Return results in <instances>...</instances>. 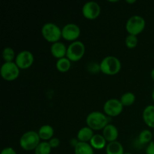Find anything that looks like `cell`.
I'll use <instances>...</instances> for the list:
<instances>
[{"label": "cell", "mask_w": 154, "mask_h": 154, "mask_svg": "<svg viewBox=\"0 0 154 154\" xmlns=\"http://www.w3.org/2000/svg\"><path fill=\"white\" fill-rule=\"evenodd\" d=\"M87 126L93 131L103 130L104 128L109 124V117L105 113L100 111H93L86 118Z\"/></svg>", "instance_id": "cell-1"}, {"label": "cell", "mask_w": 154, "mask_h": 154, "mask_svg": "<svg viewBox=\"0 0 154 154\" xmlns=\"http://www.w3.org/2000/svg\"><path fill=\"white\" fill-rule=\"evenodd\" d=\"M101 72L106 75H115L121 70V63L118 58L114 56L105 57L100 63Z\"/></svg>", "instance_id": "cell-2"}, {"label": "cell", "mask_w": 154, "mask_h": 154, "mask_svg": "<svg viewBox=\"0 0 154 154\" xmlns=\"http://www.w3.org/2000/svg\"><path fill=\"white\" fill-rule=\"evenodd\" d=\"M41 142V138L38 132L27 131L22 135L20 138V146L26 151L35 150Z\"/></svg>", "instance_id": "cell-3"}, {"label": "cell", "mask_w": 154, "mask_h": 154, "mask_svg": "<svg viewBox=\"0 0 154 154\" xmlns=\"http://www.w3.org/2000/svg\"><path fill=\"white\" fill-rule=\"evenodd\" d=\"M42 34L47 42L54 44L60 42L62 38V29L54 23H47L42 26Z\"/></svg>", "instance_id": "cell-4"}, {"label": "cell", "mask_w": 154, "mask_h": 154, "mask_svg": "<svg viewBox=\"0 0 154 154\" xmlns=\"http://www.w3.org/2000/svg\"><path fill=\"white\" fill-rule=\"evenodd\" d=\"M145 26V20L139 15L132 16L128 19L126 23V29L129 35H133L136 36L144 31Z\"/></svg>", "instance_id": "cell-5"}, {"label": "cell", "mask_w": 154, "mask_h": 154, "mask_svg": "<svg viewBox=\"0 0 154 154\" xmlns=\"http://www.w3.org/2000/svg\"><path fill=\"white\" fill-rule=\"evenodd\" d=\"M85 45L81 41L72 42L68 46L66 57L71 62H78L84 57L85 54Z\"/></svg>", "instance_id": "cell-6"}, {"label": "cell", "mask_w": 154, "mask_h": 154, "mask_svg": "<svg viewBox=\"0 0 154 154\" xmlns=\"http://www.w3.org/2000/svg\"><path fill=\"white\" fill-rule=\"evenodd\" d=\"M20 70L14 62L4 63L0 69L1 76L5 81H13L18 78L20 75Z\"/></svg>", "instance_id": "cell-7"}, {"label": "cell", "mask_w": 154, "mask_h": 154, "mask_svg": "<svg viewBox=\"0 0 154 154\" xmlns=\"http://www.w3.org/2000/svg\"><path fill=\"white\" fill-rule=\"evenodd\" d=\"M123 110V105L120 100L110 99L105 102L103 106L104 113L108 117H115L120 115Z\"/></svg>", "instance_id": "cell-8"}, {"label": "cell", "mask_w": 154, "mask_h": 154, "mask_svg": "<svg viewBox=\"0 0 154 154\" xmlns=\"http://www.w3.org/2000/svg\"><path fill=\"white\" fill-rule=\"evenodd\" d=\"M101 14L100 5L96 2H87L82 8V14L86 19L93 20L99 17Z\"/></svg>", "instance_id": "cell-9"}, {"label": "cell", "mask_w": 154, "mask_h": 154, "mask_svg": "<svg viewBox=\"0 0 154 154\" xmlns=\"http://www.w3.org/2000/svg\"><path fill=\"white\" fill-rule=\"evenodd\" d=\"M14 63L20 69H28L34 63V56L30 51H23L16 56Z\"/></svg>", "instance_id": "cell-10"}, {"label": "cell", "mask_w": 154, "mask_h": 154, "mask_svg": "<svg viewBox=\"0 0 154 154\" xmlns=\"http://www.w3.org/2000/svg\"><path fill=\"white\" fill-rule=\"evenodd\" d=\"M81 35V29L75 23H68L62 29V38L68 42H76Z\"/></svg>", "instance_id": "cell-11"}, {"label": "cell", "mask_w": 154, "mask_h": 154, "mask_svg": "<svg viewBox=\"0 0 154 154\" xmlns=\"http://www.w3.org/2000/svg\"><path fill=\"white\" fill-rule=\"evenodd\" d=\"M67 48L68 47H66V45L63 42H56L51 45V53L54 58L60 60V59L66 57Z\"/></svg>", "instance_id": "cell-12"}, {"label": "cell", "mask_w": 154, "mask_h": 154, "mask_svg": "<svg viewBox=\"0 0 154 154\" xmlns=\"http://www.w3.org/2000/svg\"><path fill=\"white\" fill-rule=\"evenodd\" d=\"M102 135L105 138L107 142L110 143L116 141L119 136L118 129L114 125L109 123L102 130Z\"/></svg>", "instance_id": "cell-13"}, {"label": "cell", "mask_w": 154, "mask_h": 154, "mask_svg": "<svg viewBox=\"0 0 154 154\" xmlns=\"http://www.w3.org/2000/svg\"><path fill=\"white\" fill-rule=\"evenodd\" d=\"M142 119L148 127L154 129V105H147L142 113Z\"/></svg>", "instance_id": "cell-14"}, {"label": "cell", "mask_w": 154, "mask_h": 154, "mask_svg": "<svg viewBox=\"0 0 154 154\" xmlns=\"http://www.w3.org/2000/svg\"><path fill=\"white\" fill-rule=\"evenodd\" d=\"M41 140L43 141H49L54 135V129L51 125H43L38 131Z\"/></svg>", "instance_id": "cell-15"}, {"label": "cell", "mask_w": 154, "mask_h": 154, "mask_svg": "<svg viewBox=\"0 0 154 154\" xmlns=\"http://www.w3.org/2000/svg\"><path fill=\"white\" fill-rule=\"evenodd\" d=\"M94 132L92 129L88 126H84L79 129L77 134V138L80 142H90L94 135Z\"/></svg>", "instance_id": "cell-16"}, {"label": "cell", "mask_w": 154, "mask_h": 154, "mask_svg": "<svg viewBox=\"0 0 154 154\" xmlns=\"http://www.w3.org/2000/svg\"><path fill=\"white\" fill-rule=\"evenodd\" d=\"M90 144L94 150H102L105 148L107 146V141L104 138L103 135L100 134H96L93 135L92 139L90 140Z\"/></svg>", "instance_id": "cell-17"}, {"label": "cell", "mask_w": 154, "mask_h": 154, "mask_svg": "<svg viewBox=\"0 0 154 154\" xmlns=\"http://www.w3.org/2000/svg\"><path fill=\"white\" fill-rule=\"evenodd\" d=\"M106 154H124V148L120 142L116 141L110 142L105 147Z\"/></svg>", "instance_id": "cell-18"}, {"label": "cell", "mask_w": 154, "mask_h": 154, "mask_svg": "<svg viewBox=\"0 0 154 154\" xmlns=\"http://www.w3.org/2000/svg\"><path fill=\"white\" fill-rule=\"evenodd\" d=\"M75 154H94V149L90 143L79 141L75 147Z\"/></svg>", "instance_id": "cell-19"}, {"label": "cell", "mask_w": 154, "mask_h": 154, "mask_svg": "<svg viewBox=\"0 0 154 154\" xmlns=\"http://www.w3.org/2000/svg\"><path fill=\"white\" fill-rule=\"evenodd\" d=\"M153 133L150 132L149 129H144L139 133L138 137V141L141 145L149 144L153 139Z\"/></svg>", "instance_id": "cell-20"}, {"label": "cell", "mask_w": 154, "mask_h": 154, "mask_svg": "<svg viewBox=\"0 0 154 154\" xmlns=\"http://www.w3.org/2000/svg\"><path fill=\"white\" fill-rule=\"evenodd\" d=\"M71 66H72V62L67 57L57 60L56 63V68L59 72L62 73L69 72V69H71Z\"/></svg>", "instance_id": "cell-21"}, {"label": "cell", "mask_w": 154, "mask_h": 154, "mask_svg": "<svg viewBox=\"0 0 154 154\" xmlns=\"http://www.w3.org/2000/svg\"><path fill=\"white\" fill-rule=\"evenodd\" d=\"M120 102H121L122 105L123 107H129L133 105L135 102V96L133 93L131 92H127L125 93L124 94L122 95L121 98H120Z\"/></svg>", "instance_id": "cell-22"}, {"label": "cell", "mask_w": 154, "mask_h": 154, "mask_svg": "<svg viewBox=\"0 0 154 154\" xmlns=\"http://www.w3.org/2000/svg\"><path fill=\"white\" fill-rule=\"evenodd\" d=\"M51 150L52 148L48 141H41L34 152L35 154H51Z\"/></svg>", "instance_id": "cell-23"}, {"label": "cell", "mask_w": 154, "mask_h": 154, "mask_svg": "<svg viewBox=\"0 0 154 154\" xmlns=\"http://www.w3.org/2000/svg\"><path fill=\"white\" fill-rule=\"evenodd\" d=\"M2 58L4 60L5 63L13 62V60H15V58H16L14 51L10 47L5 48L2 51Z\"/></svg>", "instance_id": "cell-24"}, {"label": "cell", "mask_w": 154, "mask_h": 154, "mask_svg": "<svg viewBox=\"0 0 154 154\" xmlns=\"http://www.w3.org/2000/svg\"><path fill=\"white\" fill-rule=\"evenodd\" d=\"M138 44V38L136 35H128L125 39V45L129 49H134Z\"/></svg>", "instance_id": "cell-25"}, {"label": "cell", "mask_w": 154, "mask_h": 154, "mask_svg": "<svg viewBox=\"0 0 154 154\" xmlns=\"http://www.w3.org/2000/svg\"><path fill=\"white\" fill-rule=\"evenodd\" d=\"M88 70L91 73H98L101 72L100 70V65L96 64L95 63H91L88 66Z\"/></svg>", "instance_id": "cell-26"}, {"label": "cell", "mask_w": 154, "mask_h": 154, "mask_svg": "<svg viewBox=\"0 0 154 154\" xmlns=\"http://www.w3.org/2000/svg\"><path fill=\"white\" fill-rule=\"evenodd\" d=\"M49 144L51 145V148H57L60 146V141L58 138L57 137H54V138H51L49 141H48Z\"/></svg>", "instance_id": "cell-27"}, {"label": "cell", "mask_w": 154, "mask_h": 154, "mask_svg": "<svg viewBox=\"0 0 154 154\" xmlns=\"http://www.w3.org/2000/svg\"><path fill=\"white\" fill-rule=\"evenodd\" d=\"M146 154H154V141H151L146 147Z\"/></svg>", "instance_id": "cell-28"}, {"label": "cell", "mask_w": 154, "mask_h": 154, "mask_svg": "<svg viewBox=\"0 0 154 154\" xmlns=\"http://www.w3.org/2000/svg\"><path fill=\"white\" fill-rule=\"evenodd\" d=\"M1 154H17V153L12 147H5L2 150Z\"/></svg>", "instance_id": "cell-29"}, {"label": "cell", "mask_w": 154, "mask_h": 154, "mask_svg": "<svg viewBox=\"0 0 154 154\" xmlns=\"http://www.w3.org/2000/svg\"><path fill=\"white\" fill-rule=\"evenodd\" d=\"M78 142H79V141L78 140V138H75V139H72L70 141V144L71 146H72V147H74V148H75V147H76L77 144H78Z\"/></svg>", "instance_id": "cell-30"}, {"label": "cell", "mask_w": 154, "mask_h": 154, "mask_svg": "<svg viewBox=\"0 0 154 154\" xmlns=\"http://www.w3.org/2000/svg\"><path fill=\"white\" fill-rule=\"evenodd\" d=\"M126 3H129V4H134V3L136 2V0H132V1H129V0H126Z\"/></svg>", "instance_id": "cell-31"}, {"label": "cell", "mask_w": 154, "mask_h": 154, "mask_svg": "<svg viewBox=\"0 0 154 154\" xmlns=\"http://www.w3.org/2000/svg\"><path fill=\"white\" fill-rule=\"evenodd\" d=\"M150 76H151V78L154 81V69H153V70H152L151 72H150Z\"/></svg>", "instance_id": "cell-32"}, {"label": "cell", "mask_w": 154, "mask_h": 154, "mask_svg": "<svg viewBox=\"0 0 154 154\" xmlns=\"http://www.w3.org/2000/svg\"><path fill=\"white\" fill-rule=\"evenodd\" d=\"M152 99H153V101L154 102V89H153V92H152Z\"/></svg>", "instance_id": "cell-33"}, {"label": "cell", "mask_w": 154, "mask_h": 154, "mask_svg": "<svg viewBox=\"0 0 154 154\" xmlns=\"http://www.w3.org/2000/svg\"><path fill=\"white\" fill-rule=\"evenodd\" d=\"M124 154H132V153H125Z\"/></svg>", "instance_id": "cell-34"}, {"label": "cell", "mask_w": 154, "mask_h": 154, "mask_svg": "<svg viewBox=\"0 0 154 154\" xmlns=\"http://www.w3.org/2000/svg\"><path fill=\"white\" fill-rule=\"evenodd\" d=\"M153 137H154V132H153Z\"/></svg>", "instance_id": "cell-35"}]
</instances>
